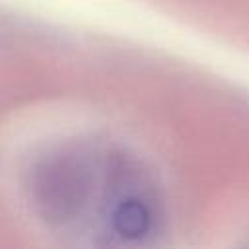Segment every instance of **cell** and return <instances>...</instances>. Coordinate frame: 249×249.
Masks as SVG:
<instances>
[{
  "mask_svg": "<svg viewBox=\"0 0 249 249\" xmlns=\"http://www.w3.org/2000/svg\"><path fill=\"white\" fill-rule=\"evenodd\" d=\"M99 163L84 148L64 146L41 156L29 171V196L49 224L72 226L89 210Z\"/></svg>",
  "mask_w": 249,
  "mask_h": 249,
  "instance_id": "1",
  "label": "cell"
}]
</instances>
